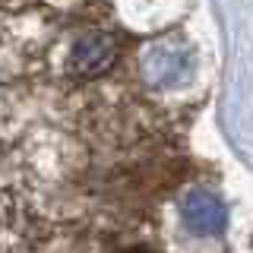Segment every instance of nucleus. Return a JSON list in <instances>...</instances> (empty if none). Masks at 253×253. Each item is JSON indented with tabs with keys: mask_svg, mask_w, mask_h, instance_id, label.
<instances>
[{
	"mask_svg": "<svg viewBox=\"0 0 253 253\" xmlns=\"http://www.w3.org/2000/svg\"><path fill=\"white\" fill-rule=\"evenodd\" d=\"M187 221L196 231H215V228H221V221H225V209H221V203L212 193H203L200 190L187 203Z\"/></svg>",
	"mask_w": 253,
	"mask_h": 253,
	"instance_id": "nucleus-2",
	"label": "nucleus"
},
{
	"mask_svg": "<svg viewBox=\"0 0 253 253\" xmlns=\"http://www.w3.org/2000/svg\"><path fill=\"white\" fill-rule=\"evenodd\" d=\"M117 42L108 32H85L70 47V67L76 76H98L114 63Z\"/></svg>",
	"mask_w": 253,
	"mask_h": 253,
	"instance_id": "nucleus-1",
	"label": "nucleus"
}]
</instances>
